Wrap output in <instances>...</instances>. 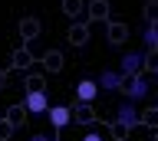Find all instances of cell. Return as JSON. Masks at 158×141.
<instances>
[{
	"instance_id": "cell-3",
	"label": "cell",
	"mask_w": 158,
	"mask_h": 141,
	"mask_svg": "<svg viewBox=\"0 0 158 141\" xmlns=\"http://www.w3.org/2000/svg\"><path fill=\"white\" fill-rule=\"evenodd\" d=\"M138 121H142V112H138V105L135 102H118V108H115V125L118 128H125V131H132V128H138Z\"/></svg>"
},
{
	"instance_id": "cell-8",
	"label": "cell",
	"mask_w": 158,
	"mask_h": 141,
	"mask_svg": "<svg viewBox=\"0 0 158 141\" xmlns=\"http://www.w3.org/2000/svg\"><path fill=\"white\" fill-rule=\"evenodd\" d=\"M142 46L145 49H158V20L148 23L145 30H142Z\"/></svg>"
},
{
	"instance_id": "cell-7",
	"label": "cell",
	"mask_w": 158,
	"mask_h": 141,
	"mask_svg": "<svg viewBox=\"0 0 158 141\" xmlns=\"http://www.w3.org/2000/svg\"><path fill=\"white\" fill-rule=\"evenodd\" d=\"M46 118H49V125H53L56 131H63V128H69V125H73V118H76V112L69 108V105H49Z\"/></svg>"
},
{
	"instance_id": "cell-2",
	"label": "cell",
	"mask_w": 158,
	"mask_h": 141,
	"mask_svg": "<svg viewBox=\"0 0 158 141\" xmlns=\"http://www.w3.org/2000/svg\"><path fill=\"white\" fill-rule=\"evenodd\" d=\"M145 62H148L145 59V49H128V53L118 56V66H115V69L128 79V76H138V72L145 69Z\"/></svg>"
},
{
	"instance_id": "cell-12",
	"label": "cell",
	"mask_w": 158,
	"mask_h": 141,
	"mask_svg": "<svg viewBox=\"0 0 158 141\" xmlns=\"http://www.w3.org/2000/svg\"><path fill=\"white\" fill-rule=\"evenodd\" d=\"M49 141H63V138H49Z\"/></svg>"
},
{
	"instance_id": "cell-5",
	"label": "cell",
	"mask_w": 158,
	"mask_h": 141,
	"mask_svg": "<svg viewBox=\"0 0 158 141\" xmlns=\"http://www.w3.org/2000/svg\"><path fill=\"white\" fill-rule=\"evenodd\" d=\"M73 92H76V102H79V105H92V102L102 95V89H99L96 79H79L76 85H73Z\"/></svg>"
},
{
	"instance_id": "cell-10",
	"label": "cell",
	"mask_w": 158,
	"mask_h": 141,
	"mask_svg": "<svg viewBox=\"0 0 158 141\" xmlns=\"http://www.w3.org/2000/svg\"><path fill=\"white\" fill-rule=\"evenodd\" d=\"M30 141H49V135H30Z\"/></svg>"
},
{
	"instance_id": "cell-6",
	"label": "cell",
	"mask_w": 158,
	"mask_h": 141,
	"mask_svg": "<svg viewBox=\"0 0 158 141\" xmlns=\"http://www.w3.org/2000/svg\"><path fill=\"white\" fill-rule=\"evenodd\" d=\"M96 82H99V89L106 92V95H115V92H122V85H125V76L118 69H102Z\"/></svg>"
},
{
	"instance_id": "cell-1",
	"label": "cell",
	"mask_w": 158,
	"mask_h": 141,
	"mask_svg": "<svg viewBox=\"0 0 158 141\" xmlns=\"http://www.w3.org/2000/svg\"><path fill=\"white\" fill-rule=\"evenodd\" d=\"M152 89H155V79L152 76H145V72H138V76H128L125 85H122V92H125L128 102H148L152 99Z\"/></svg>"
},
{
	"instance_id": "cell-4",
	"label": "cell",
	"mask_w": 158,
	"mask_h": 141,
	"mask_svg": "<svg viewBox=\"0 0 158 141\" xmlns=\"http://www.w3.org/2000/svg\"><path fill=\"white\" fill-rule=\"evenodd\" d=\"M23 108H27V115H46V112H49V95H46V89L33 85V89L27 92V99H23Z\"/></svg>"
},
{
	"instance_id": "cell-11",
	"label": "cell",
	"mask_w": 158,
	"mask_h": 141,
	"mask_svg": "<svg viewBox=\"0 0 158 141\" xmlns=\"http://www.w3.org/2000/svg\"><path fill=\"white\" fill-rule=\"evenodd\" d=\"M152 79H155V82H158V59H155V62H152Z\"/></svg>"
},
{
	"instance_id": "cell-9",
	"label": "cell",
	"mask_w": 158,
	"mask_h": 141,
	"mask_svg": "<svg viewBox=\"0 0 158 141\" xmlns=\"http://www.w3.org/2000/svg\"><path fill=\"white\" fill-rule=\"evenodd\" d=\"M79 141H106V135H102V131H96V128H89Z\"/></svg>"
}]
</instances>
